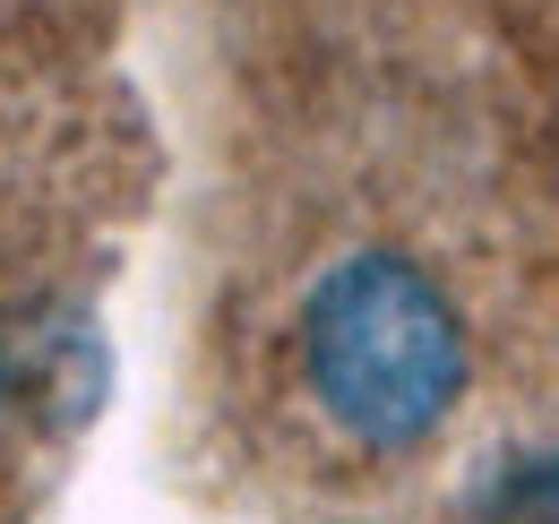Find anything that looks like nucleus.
Instances as JSON below:
<instances>
[{
    "mask_svg": "<svg viewBox=\"0 0 559 524\" xmlns=\"http://www.w3.org/2000/svg\"><path fill=\"white\" fill-rule=\"evenodd\" d=\"M301 353H310L319 404L370 448L421 439L465 388V335L448 319V301L430 293V275L405 259L336 266L310 293Z\"/></svg>",
    "mask_w": 559,
    "mask_h": 524,
    "instance_id": "f257e3e1",
    "label": "nucleus"
},
{
    "mask_svg": "<svg viewBox=\"0 0 559 524\" xmlns=\"http://www.w3.org/2000/svg\"><path fill=\"white\" fill-rule=\"evenodd\" d=\"M490 516H499V524H559V456L508 464V481H499Z\"/></svg>",
    "mask_w": 559,
    "mask_h": 524,
    "instance_id": "f03ea898",
    "label": "nucleus"
}]
</instances>
